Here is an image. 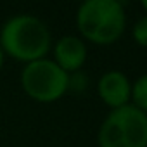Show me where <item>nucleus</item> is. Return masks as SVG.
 <instances>
[{
	"mask_svg": "<svg viewBox=\"0 0 147 147\" xmlns=\"http://www.w3.org/2000/svg\"><path fill=\"white\" fill-rule=\"evenodd\" d=\"M50 47L52 36L49 26L36 16H12L0 30V49L14 61L30 64L38 59H45Z\"/></svg>",
	"mask_w": 147,
	"mask_h": 147,
	"instance_id": "1",
	"label": "nucleus"
},
{
	"mask_svg": "<svg viewBox=\"0 0 147 147\" xmlns=\"http://www.w3.org/2000/svg\"><path fill=\"white\" fill-rule=\"evenodd\" d=\"M126 16L119 0H85L76 11L80 35L95 45H111L125 31Z\"/></svg>",
	"mask_w": 147,
	"mask_h": 147,
	"instance_id": "2",
	"label": "nucleus"
},
{
	"mask_svg": "<svg viewBox=\"0 0 147 147\" xmlns=\"http://www.w3.org/2000/svg\"><path fill=\"white\" fill-rule=\"evenodd\" d=\"M99 147H147V114L133 104H126L104 118L99 133Z\"/></svg>",
	"mask_w": 147,
	"mask_h": 147,
	"instance_id": "3",
	"label": "nucleus"
},
{
	"mask_svg": "<svg viewBox=\"0 0 147 147\" xmlns=\"http://www.w3.org/2000/svg\"><path fill=\"white\" fill-rule=\"evenodd\" d=\"M21 87L24 94L42 104H50L67 92V73L52 59H38L21 71Z\"/></svg>",
	"mask_w": 147,
	"mask_h": 147,
	"instance_id": "4",
	"label": "nucleus"
},
{
	"mask_svg": "<svg viewBox=\"0 0 147 147\" xmlns=\"http://www.w3.org/2000/svg\"><path fill=\"white\" fill-rule=\"evenodd\" d=\"M99 97L111 109L123 107L131 100V83L128 76L119 69H111L100 76L97 83Z\"/></svg>",
	"mask_w": 147,
	"mask_h": 147,
	"instance_id": "5",
	"label": "nucleus"
},
{
	"mask_svg": "<svg viewBox=\"0 0 147 147\" xmlns=\"http://www.w3.org/2000/svg\"><path fill=\"white\" fill-rule=\"evenodd\" d=\"M62 71L67 75L76 73L83 67L87 61V45L83 38L66 35L61 36L54 45V59H52Z\"/></svg>",
	"mask_w": 147,
	"mask_h": 147,
	"instance_id": "6",
	"label": "nucleus"
},
{
	"mask_svg": "<svg viewBox=\"0 0 147 147\" xmlns=\"http://www.w3.org/2000/svg\"><path fill=\"white\" fill-rule=\"evenodd\" d=\"M131 104L147 114V73L131 83Z\"/></svg>",
	"mask_w": 147,
	"mask_h": 147,
	"instance_id": "7",
	"label": "nucleus"
},
{
	"mask_svg": "<svg viewBox=\"0 0 147 147\" xmlns=\"http://www.w3.org/2000/svg\"><path fill=\"white\" fill-rule=\"evenodd\" d=\"M87 87H88V78H87L85 73L76 71V73H71V75H67V90L80 94V92H83Z\"/></svg>",
	"mask_w": 147,
	"mask_h": 147,
	"instance_id": "8",
	"label": "nucleus"
},
{
	"mask_svg": "<svg viewBox=\"0 0 147 147\" xmlns=\"http://www.w3.org/2000/svg\"><path fill=\"white\" fill-rule=\"evenodd\" d=\"M131 36H133V40H135L137 45L147 47V16L140 18V19L133 24V28H131Z\"/></svg>",
	"mask_w": 147,
	"mask_h": 147,
	"instance_id": "9",
	"label": "nucleus"
},
{
	"mask_svg": "<svg viewBox=\"0 0 147 147\" xmlns=\"http://www.w3.org/2000/svg\"><path fill=\"white\" fill-rule=\"evenodd\" d=\"M4 59H5V54H4L2 49H0V69H2V66H4Z\"/></svg>",
	"mask_w": 147,
	"mask_h": 147,
	"instance_id": "10",
	"label": "nucleus"
},
{
	"mask_svg": "<svg viewBox=\"0 0 147 147\" xmlns=\"http://www.w3.org/2000/svg\"><path fill=\"white\" fill-rule=\"evenodd\" d=\"M142 7H144V9L147 11V0H142Z\"/></svg>",
	"mask_w": 147,
	"mask_h": 147,
	"instance_id": "11",
	"label": "nucleus"
}]
</instances>
